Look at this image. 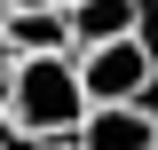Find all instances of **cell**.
Here are the masks:
<instances>
[{
    "label": "cell",
    "instance_id": "7",
    "mask_svg": "<svg viewBox=\"0 0 158 150\" xmlns=\"http://www.w3.org/2000/svg\"><path fill=\"white\" fill-rule=\"evenodd\" d=\"M56 8H63V0H56Z\"/></svg>",
    "mask_w": 158,
    "mask_h": 150
},
{
    "label": "cell",
    "instance_id": "3",
    "mask_svg": "<svg viewBox=\"0 0 158 150\" xmlns=\"http://www.w3.org/2000/svg\"><path fill=\"white\" fill-rule=\"evenodd\" d=\"M71 150H158V111L142 103H87L71 127Z\"/></svg>",
    "mask_w": 158,
    "mask_h": 150
},
{
    "label": "cell",
    "instance_id": "6",
    "mask_svg": "<svg viewBox=\"0 0 158 150\" xmlns=\"http://www.w3.org/2000/svg\"><path fill=\"white\" fill-rule=\"evenodd\" d=\"M0 8H40V0H0Z\"/></svg>",
    "mask_w": 158,
    "mask_h": 150
},
{
    "label": "cell",
    "instance_id": "1",
    "mask_svg": "<svg viewBox=\"0 0 158 150\" xmlns=\"http://www.w3.org/2000/svg\"><path fill=\"white\" fill-rule=\"evenodd\" d=\"M87 95H79L71 48L63 56H0V127H32V134H71Z\"/></svg>",
    "mask_w": 158,
    "mask_h": 150
},
{
    "label": "cell",
    "instance_id": "5",
    "mask_svg": "<svg viewBox=\"0 0 158 150\" xmlns=\"http://www.w3.org/2000/svg\"><path fill=\"white\" fill-rule=\"evenodd\" d=\"M71 32H63V8L40 0V8H0V56H63Z\"/></svg>",
    "mask_w": 158,
    "mask_h": 150
},
{
    "label": "cell",
    "instance_id": "2",
    "mask_svg": "<svg viewBox=\"0 0 158 150\" xmlns=\"http://www.w3.org/2000/svg\"><path fill=\"white\" fill-rule=\"evenodd\" d=\"M71 71H79L87 103H142L158 87L150 32H118V40H95V48H71Z\"/></svg>",
    "mask_w": 158,
    "mask_h": 150
},
{
    "label": "cell",
    "instance_id": "4",
    "mask_svg": "<svg viewBox=\"0 0 158 150\" xmlns=\"http://www.w3.org/2000/svg\"><path fill=\"white\" fill-rule=\"evenodd\" d=\"M63 32L71 48H95L118 32H150V0H63Z\"/></svg>",
    "mask_w": 158,
    "mask_h": 150
}]
</instances>
